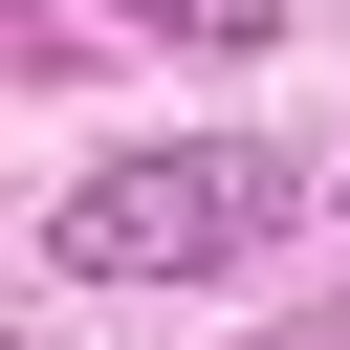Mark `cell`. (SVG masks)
<instances>
[{
    "mask_svg": "<svg viewBox=\"0 0 350 350\" xmlns=\"http://www.w3.org/2000/svg\"><path fill=\"white\" fill-rule=\"evenodd\" d=\"M262 350H350V306H306V328H262Z\"/></svg>",
    "mask_w": 350,
    "mask_h": 350,
    "instance_id": "cell-3",
    "label": "cell"
},
{
    "mask_svg": "<svg viewBox=\"0 0 350 350\" xmlns=\"http://www.w3.org/2000/svg\"><path fill=\"white\" fill-rule=\"evenodd\" d=\"M306 219V153H262V131H175V153H109V175H66V284H219V262H262Z\"/></svg>",
    "mask_w": 350,
    "mask_h": 350,
    "instance_id": "cell-1",
    "label": "cell"
},
{
    "mask_svg": "<svg viewBox=\"0 0 350 350\" xmlns=\"http://www.w3.org/2000/svg\"><path fill=\"white\" fill-rule=\"evenodd\" d=\"M88 22H153V44H262L284 0H88Z\"/></svg>",
    "mask_w": 350,
    "mask_h": 350,
    "instance_id": "cell-2",
    "label": "cell"
}]
</instances>
